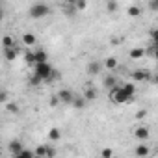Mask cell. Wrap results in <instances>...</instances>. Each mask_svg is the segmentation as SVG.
Returning <instances> with one entry per match:
<instances>
[{
  "instance_id": "cell-1",
  "label": "cell",
  "mask_w": 158,
  "mask_h": 158,
  "mask_svg": "<svg viewBox=\"0 0 158 158\" xmlns=\"http://www.w3.org/2000/svg\"><path fill=\"white\" fill-rule=\"evenodd\" d=\"M134 93H136L134 84H123V86L117 84L114 89H110V99L115 104H125V102H130L134 99Z\"/></svg>"
},
{
  "instance_id": "cell-2",
  "label": "cell",
  "mask_w": 158,
  "mask_h": 158,
  "mask_svg": "<svg viewBox=\"0 0 158 158\" xmlns=\"http://www.w3.org/2000/svg\"><path fill=\"white\" fill-rule=\"evenodd\" d=\"M52 71L54 67L47 61V63H35V69H34V78L37 82H52Z\"/></svg>"
},
{
  "instance_id": "cell-3",
  "label": "cell",
  "mask_w": 158,
  "mask_h": 158,
  "mask_svg": "<svg viewBox=\"0 0 158 158\" xmlns=\"http://www.w3.org/2000/svg\"><path fill=\"white\" fill-rule=\"evenodd\" d=\"M28 13H30L32 19H41V17H47V15L50 13V6L45 4V2H35V4L30 6Z\"/></svg>"
},
{
  "instance_id": "cell-4",
  "label": "cell",
  "mask_w": 158,
  "mask_h": 158,
  "mask_svg": "<svg viewBox=\"0 0 158 158\" xmlns=\"http://www.w3.org/2000/svg\"><path fill=\"white\" fill-rule=\"evenodd\" d=\"M56 97L60 99V104H73V101H74V93L71 89H60Z\"/></svg>"
},
{
  "instance_id": "cell-5",
  "label": "cell",
  "mask_w": 158,
  "mask_h": 158,
  "mask_svg": "<svg viewBox=\"0 0 158 158\" xmlns=\"http://www.w3.org/2000/svg\"><path fill=\"white\" fill-rule=\"evenodd\" d=\"M101 71H102V63H101L99 60H91V61L88 63V74L97 76V74H101Z\"/></svg>"
},
{
  "instance_id": "cell-6",
  "label": "cell",
  "mask_w": 158,
  "mask_h": 158,
  "mask_svg": "<svg viewBox=\"0 0 158 158\" xmlns=\"http://www.w3.org/2000/svg\"><path fill=\"white\" fill-rule=\"evenodd\" d=\"M134 80H156V78L154 76H151V73L149 71H145V69H138V71H134Z\"/></svg>"
},
{
  "instance_id": "cell-7",
  "label": "cell",
  "mask_w": 158,
  "mask_h": 158,
  "mask_svg": "<svg viewBox=\"0 0 158 158\" xmlns=\"http://www.w3.org/2000/svg\"><path fill=\"white\" fill-rule=\"evenodd\" d=\"M8 149H10V152H13V154H19V152L24 149V145L21 143V139H11V141L8 143Z\"/></svg>"
},
{
  "instance_id": "cell-8",
  "label": "cell",
  "mask_w": 158,
  "mask_h": 158,
  "mask_svg": "<svg viewBox=\"0 0 158 158\" xmlns=\"http://www.w3.org/2000/svg\"><path fill=\"white\" fill-rule=\"evenodd\" d=\"M115 86H117V78H115L114 74H106V76H104V88L110 91V89H114Z\"/></svg>"
},
{
  "instance_id": "cell-9",
  "label": "cell",
  "mask_w": 158,
  "mask_h": 158,
  "mask_svg": "<svg viewBox=\"0 0 158 158\" xmlns=\"http://www.w3.org/2000/svg\"><path fill=\"white\" fill-rule=\"evenodd\" d=\"M47 60H48V56H47V52L43 48H39V50L34 52V61L35 63H47Z\"/></svg>"
},
{
  "instance_id": "cell-10",
  "label": "cell",
  "mask_w": 158,
  "mask_h": 158,
  "mask_svg": "<svg viewBox=\"0 0 158 158\" xmlns=\"http://www.w3.org/2000/svg\"><path fill=\"white\" fill-rule=\"evenodd\" d=\"M128 56H130V60H139V58L145 56V48L143 47H136V48H132L128 52Z\"/></svg>"
},
{
  "instance_id": "cell-11",
  "label": "cell",
  "mask_w": 158,
  "mask_h": 158,
  "mask_svg": "<svg viewBox=\"0 0 158 158\" xmlns=\"http://www.w3.org/2000/svg\"><path fill=\"white\" fill-rule=\"evenodd\" d=\"M136 138L141 139V141H145V139L149 138V128H147V127H138V128H136Z\"/></svg>"
},
{
  "instance_id": "cell-12",
  "label": "cell",
  "mask_w": 158,
  "mask_h": 158,
  "mask_svg": "<svg viewBox=\"0 0 158 158\" xmlns=\"http://www.w3.org/2000/svg\"><path fill=\"white\" fill-rule=\"evenodd\" d=\"M134 152H136L138 156H147V154H149V145H147V143H138Z\"/></svg>"
},
{
  "instance_id": "cell-13",
  "label": "cell",
  "mask_w": 158,
  "mask_h": 158,
  "mask_svg": "<svg viewBox=\"0 0 158 158\" xmlns=\"http://www.w3.org/2000/svg\"><path fill=\"white\" fill-rule=\"evenodd\" d=\"M2 47H4V50L6 48H15V39L11 35H4L2 37Z\"/></svg>"
},
{
  "instance_id": "cell-14",
  "label": "cell",
  "mask_w": 158,
  "mask_h": 158,
  "mask_svg": "<svg viewBox=\"0 0 158 158\" xmlns=\"http://www.w3.org/2000/svg\"><path fill=\"white\" fill-rule=\"evenodd\" d=\"M4 56H6L8 61H13V60H17L19 50H17V48H6V50H4Z\"/></svg>"
},
{
  "instance_id": "cell-15",
  "label": "cell",
  "mask_w": 158,
  "mask_h": 158,
  "mask_svg": "<svg viewBox=\"0 0 158 158\" xmlns=\"http://www.w3.org/2000/svg\"><path fill=\"white\" fill-rule=\"evenodd\" d=\"M97 99V91L93 89V88H89V89H86L84 91V101L88 102V101H95Z\"/></svg>"
},
{
  "instance_id": "cell-16",
  "label": "cell",
  "mask_w": 158,
  "mask_h": 158,
  "mask_svg": "<svg viewBox=\"0 0 158 158\" xmlns=\"http://www.w3.org/2000/svg\"><path fill=\"white\" fill-rule=\"evenodd\" d=\"M47 152H48V145H37L35 147V156H43V158H47Z\"/></svg>"
},
{
  "instance_id": "cell-17",
  "label": "cell",
  "mask_w": 158,
  "mask_h": 158,
  "mask_svg": "<svg viewBox=\"0 0 158 158\" xmlns=\"http://www.w3.org/2000/svg\"><path fill=\"white\" fill-rule=\"evenodd\" d=\"M23 43L28 45V47H30V45H35V35H34V34H24V35H23Z\"/></svg>"
},
{
  "instance_id": "cell-18",
  "label": "cell",
  "mask_w": 158,
  "mask_h": 158,
  "mask_svg": "<svg viewBox=\"0 0 158 158\" xmlns=\"http://www.w3.org/2000/svg\"><path fill=\"white\" fill-rule=\"evenodd\" d=\"M73 106H74V108H78V110H80V108H84V106H86V101H84V97H74V101H73Z\"/></svg>"
},
{
  "instance_id": "cell-19",
  "label": "cell",
  "mask_w": 158,
  "mask_h": 158,
  "mask_svg": "<svg viewBox=\"0 0 158 158\" xmlns=\"http://www.w3.org/2000/svg\"><path fill=\"white\" fill-rule=\"evenodd\" d=\"M13 158H34V152L32 151H28V149H23L19 154H15Z\"/></svg>"
},
{
  "instance_id": "cell-20",
  "label": "cell",
  "mask_w": 158,
  "mask_h": 158,
  "mask_svg": "<svg viewBox=\"0 0 158 158\" xmlns=\"http://www.w3.org/2000/svg\"><path fill=\"white\" fill-rule=\"evenodd\" d=\"M104 65L110 69V71H114L115 67H117V60L115 58H106V61H104Z\"/></svg>"
},
{
  "instance_id": "cell-21",
  "label": "cell",
  "mask_w": 158,
  "mask_h": 158,
  "mask_svg": "<svg viewBox=\"0 0 158 158\" xmlns=\"http://www.w3.org/2000/svg\"><path fill=\"white\" fill-rule=\"evenodd\" d=\"M6 108H8V112H11V114H17L19 112V106H17V102H6Z\"/></svg>"
},
{
  "instance_id": "cell-22",
  "label": "cell",
  "mask_w": 158,
  "mask_h": 158,
  "mask_svg": "<svg viewBox=\"0 0 158 158\" xmlns=\"http://www.w3.org/2000/svg\"><path fill=\"white\" fill-rule=\"evenodd\" d=\"M127 11H128V15H130V17H138V15H139V11H141V10H139V8H138V6H130V8H128V10H127Z\"/></svg>"
},
{
  "instance_id": "cell-23",
  "label": "cell",
  "mask_w": 158,
  "mask_h": 158,
  "mask_svg": "<svg viewBox=\"0 0 158 158\" xmlns=\"http://www.w3.org/2000/svg\"><path fill=\"white\" fill-rule=\"evenodd\" d=\"M60 136H61V134H60L58 128H50V130H48V138H50V139H60Z\"/></svg>"
},
{
  "instance_id": "cell-24",
  "label": "cell",
  "mask_w": 158,
  "mask_h": 158,
  "mask_svg": "<svg viewBox=\"0 0 158 158\" xmlns=\"http://www.w3.org/2000/svg\"><path fill=\"white\" fill-rule=\"evenodd\" d=\"M101 156H102V158H114V151H112L110 147H104L102 152H101Z\"/></svg>"
},
{
  "instance_id": "cell-25",
  "label": "cell",
  "mask_w": 158,
  "mask_h": 158,
  "mask_svg": "<svg viewBox=\"0 0 158 158\" xmlns=\"http://www.w3.org/2000/svg\"><path fill=\"white\" fill-rule=\"evenodd\" d=\"M86 8H88L86 0H78V2H74V10H86Z\"/></svg>"
},
{
  "instance_id": "cell-26",
  "label": "cell",
  "mask_w": 158,
  "mask_h": 158,
  "mask_svg": "<svg viewBox=\"0 0 158 158\" xmlns=\"http://www.w3.org/2000/svg\"><path fill=\"white\" fill-rule=\"evenodd\" d=\"M8 101H10V97H8V91L0 89V104H6Z\"/></svg>"
},
{
  "instance_id": "cell-27",
  "label": "cell",
  "mask_w": 158,
  "mask_h": 158,
  "mask_svg": "<svg viewBox=\"0 0 158 158\" xmlns=\"http://www.w3.org/2000/svg\"><path fill=\"white\" fill-rule=\"evenodd\" d=\"M119 6H117V2H112V0H108V2H106V10L108 11H115Z\"/></svg>"
},
{
  "instance_id": "cell-28",
  "label": "cell",
  "mask_w": 158,
  "mask_h": 158,
  "mask_svg": "<svg viewBox=\"0 0 158 158\" xmlns=\"http://www.w3.org/2000/svg\"><path fill=\"white\" fill-rule=\"evenodd\" d=\"M24 60H26L28 63H35V61H34V52H26V54H24Z\"/></svg>"
},
{
  "instance_id": "cell-29",
  "label": "cell",
  "mask_w": 158,
  "mask_h": 158,
  "mask_svg": "<svg viewBox=\"0 0 158 158\" xmlns=\"http://www.w3.org/2000/svg\"><path fill=\"white\" fill-rule=\"evenodd\" d=\"M50 106H60V99L54 95V97H50Z\"/></svg>"
},
{
  "instance_id": "cell-30",
  "label": "cell",
  "mask_w": 158,
  "mask_h": 158,
  "mask_svg": "<svg viewBox=\"0 0 158 158\" xmlns=\"http://www.w3.org/2000/svg\"><path fill=\"white\" fill-rule=\"evenodd\" d=\"M56 156V149H52V147H48V152H47V158H54Z\"/></svg>"
},
{
  "instance_id": "cell-31",
  "label": "cell",
  "mask_w": 158,
  "mask_h": 158,
  "mask_svg": "<svg viewBox=\"0 0 158 158\" xmlns=\"http://www.w3.org/2000/svg\"><path fill=\"white\" fill-rule=\"evenodd\" d=\"M149 6H151V10H158V2H156V0H152V2H149Z\"/></svg>"
},
{
  "instance_id": "cell-32",
  "label": "cell",
  "mask_w": 158,
  "mask_h": 158,
  "mask_svg": "<svg viewBox=\"0 0 158 158\" xmlns=\"http://www.w3.org/2000/svg\"><path fill=\"white\" fill-rule=\"evenodd\" d=\"M2 19H4V11H2V8H0V23H2Z\"/></svg>"
},
{
  "instance_id": "cell-33",
  "label": "cell",
  "mask_w": 158,
  "mask_h": 158,
  "mask_svg": "<svg viewBox=\"0 0 158 158\" xmlns=\"http://www.w3.org/2000/svg\"><path fill=\"white\" fill-rule=\"evenodd\" d=\"M34 158H43V156H35V154H34Z\"/></svg>"
},
{
  "instance_id": "cell-34",
  "label": "cell",
  "mask_w": 158,
  "mask_h": 158,
  "mask_svg": "<svg viewBox=\"0 0 158 158\" xmlns=\"http://www.w3.org/2000/svg\"><path fill=\"white\" fill-rule=\"evenodd\" d=\"M0 158H2V149H0Z\"/></svg>"
}]
</instances>
